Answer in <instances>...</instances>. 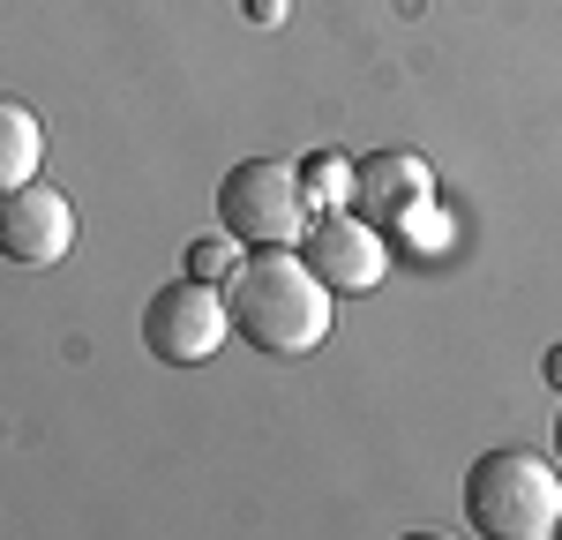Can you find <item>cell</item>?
Segmentation results:
<instances>
[{"label": "cell", "mask_w": 562, "mask_h": 540, "mask_svg": "<svg viewBox=\"0 0 562 540\" xmlns=\"http://www.w3.org/2000/svg\"><path fill=\"white\" fill-rule=\"evenodd\" d=\"M301 188L315 211H352V166L346 150H307L301 158Z\"/></svg>", "instance_id": "cell-9"}, {"label": "cell", "mask_w": 562, "mask_h": 540, "mask_svg": "<svg viewBox=\"0 0 562 540\" xmlns=\"http://www.w3.org/2000/svg\"><path fill=\"white\" fill-rule=\"evenodd\" d=\"M555 458H562V413H555Z\"/></svg>", "instance_id": "cell-13"}, {"label": "cell", "mask_w": 562, "mask_h": 540, "mask_svg": "<svg viewBox=\"0 0 562 540\" xmlns=\"http://www.w3.org/2000/svg\"><path fill=\"white\" fill-rule=\"evenodd\" d=\"M540 375H548V383L562 391V346H548V360H540Z\"/></svg>", "instance_id": "cell-12"}, {"label": "cell", "mask_w": 562, "mask_h": 540, "mask_svg": "<svg viewBox=\"0 0 562 540\" xmlns=\"http://www.w3.org/2000/svg\"><path fill=\"white\" fill-rule=\"evenodd\" d=\"M225 338H233L225 285L180 278L166 293H150V308H143V346H150V360H166V368H195V360L225 353Z\"/></svg>", "instance_id": "cell-4"}, {"label": "cell", "mask_w": 562, "mask_h": 540, "mask_svg": "<svg viewBox=\"0 0 562 540\" xmlns=\"http://www.w3.org/2000/svg\"><path fill=\"white\" fill-rule=\"evenodd\" d=\"M38 166H45V121L23 105V98L0 90V188L38 180Z\"/></svg>", "instance_id": "cell-8"}, {"label": "cell", "mask_w": 562, "mask_h": 540, "mask_svg": "<svg viewBox=\"0 0 562 540\" xmlns=\"http://www.w3.org/2000/svg\"><path fill=\"white\" fill-rule=\"evenodd\" d=\"M465 526L487 540H548L562 526V473L540 450H480L465 465Z\"/></svg>", "instance_id": "cell-2"}, {"label": "cell", "mask_w": 562, "mask_h": 540, "mask_svg": "<svg viewBox=\"0 0 562 540\" xmlns=\"http://www.w3.org/2000/svg\"><path fill=\"white\" fill-rule=\"evenodd\" d=\"M307 218H315V203L301 188V166H285V158H240L217 180V225L240 248H301Z\"/></svg>", "instance_id": "cell-3"}, {"label": "cell", "mask_w": 562, "mask_h": 540, "mask_svg": "<svg viewBox=\"0 0 562 540\" xmlns=\"http://www.w3.org/2000/svg\"><path fill=\"white\" fill-rule=\"evenodd\" d=\"M555 533H562V526H555Z\"/></svg>", "instance_id": "cell-14"}, {"label": "cell", "mask_w": 562, "mask_h": 540, "mask_svg": "<svg viewBox=\"0 0 562 540\" xmlns=\"http://www.w3.org/2000/svg\"><path fill=\"white\" fill-rule=\"evenodd\" d=\"M301 256L330 293H375L390 278V233L360 211H315L301 233Z\"/></svg>", "instance_id": "cell-5"}, {"label": "cell", "mask_w": 562, "mask_h": 540, "mask_svg": "<svg viewBox=\"0 0 562 540\" xmlns=\"http://www.w3.org/2000/svg\"><path fill=\"white\" fill-rule=\"evenodd\" d=\"M225 315H233V338H248L256 353L301 360L330 338L338 293L307 270L301 248H256V256H240V270L225 278Z\"/></svg>", "instance_id": "cell-1"}, {"label": "cell", "mask_w": 562, "mask_h": 540, "mask_svg": "<svg viewBox=\"0 0 562 540\" xmlns=\"http://www.w3.org/2000/svg\"><path fill=\"white\" fill-rule=\"evenodd\" d=\"M248 23H285V0H248Z\"/></svg>", "instance_id": "cell-11"}, {"label": "cell", "mask_w": 562, "mask_h": 540, "mask_svg": "<svg viewBox=\"0 0 562 540\" xmlns=\"http://www.w3.org/2000/svg\"><path fill=\"white\" fill-rule=\"evenodd\" d=\"M76 248V203L53 180H23L0 188V256L15 270H53Z\"/></svg>", "instance_id": "cell-6"}, {"label": "cell", "mask_w": 562, "mask_h": 540, "mask_svg": "<svg viewBox=\"0 0 562 540\" xmlns=\"http://www.w3.org/2000/svg\"><path fill=\"white\" fill-rule=\"evenodd\" d=\"M352 211L375 218L383 233H405V225L435 218V173L420 150H368L352 166Z\"/></svg>", "instance_id": "cell-7"}, {"label": "cell", "mask_w": 562, "mask_h": 540, "mask_svg": "<svg viewBox=\"0 0 562 540\" xmlns=\"http://www.w3.org/2000/svg\"><path fill=\"white\" fill-rule=\"evenodd\" d=\"M240 270V240L217 225V233H203V240H188V278H203V285H225Z\"/></svg>", "instance_id": "cell-10"}]
</instances>
